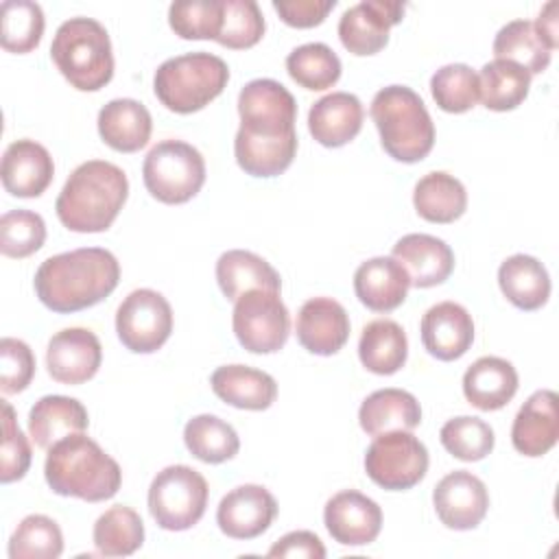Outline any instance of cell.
<instances>
[{
	"label": "cell",
	"mask_w": 559,
	"mask_h": 559,
	"mask_svg": "<svg viewBox=\"0 0 559 559\" xmlns=\"http://www.w3.org/2000/svg\"><path fill=\"white\" fill-rule=\"evenodd\" d=\"M120 280L116 255L103 247H83L46 258L33 280L39 301L52 312H76L114 293Z\"/></svg>",
	"instance_id": "obj_1"
},
{
	"label": "cell",
	"mask_w": 559,
	"mask_h": 559,
	"mask_svg": "<svg viewBox=\"0 0 559 559\" xmlns=\"http://www.w3.org/2000/svg\"><path fill=\"white\" fill-rule=\"evenodd\" d=\"M127 197L129 181L120 166L105 159H87L70 173L55 210L70 231L96 234L111 227Z\"/></svg>",
	"instance_id": "obj_2"
},
{
	"label": "cell",
	"mask_w": 559,
	"mask_h": 559,
	"mask_svg": "<svg viewBox=\"0 0 559 559\" xmlns=\"http://www.w3.org/2000/svg\"><path fill=\"white\" fill-rule=\"evenodd\" d=\"M44 476L55 493L87 502L114 498L122 483L120 465L83 432L68 435L48 450Z\"/></svg>",
	"instance_id": "obj_3"
},
{
	"label": "cell",
	"mask_w": 559,
	"mask_h": 559,
	"mask_svg": "<svg viewBox=\"0 0 559 559\" xmlns=\"http://www.w3.org/2000/svg\"><path fill=\"white\" fill-rule=\"evenodd\" d=\"M382 148L397 162L415 164L435 144V124L421 96L406 85H386L371 100Z\"/></svg>",
	"instance_id": "obj_4"
},
{
	"label": "cell",
	"mask_w": 559,
	"mask_h": 559,
	"mask_svg": "<svg viewBox=\"0 0 559 559\" xmlns=\"http://www.w3.org/2000/svg\"><path fill=\"white\" fill-rule=\"evenodd\" d=\"M50 57L63 79L81 92H96L114 76L111 39L94 17L66 20L52 37Z\"/></svg>",
	"instance_id": "obj_5"
},
{
	"label": "cell",
	"mask_w": 559,
	"mask_h": 559,
	"mask_svg": "<svg viewBox=\"0 0 559 559\" xmlns=\"http://www.w3.org/2000/svg\"><path fill=\"white\" fill-rule=\"evenodd\" d=\"M229 81L227 63L205 50L186 52L159 63L153 76L155 96L175 114H192L214 100Z\"/></svg>",
	"instance_id": "obj_6"
},
{
	"label": "cell",
	"mask_w": 559,
	"mask_h": 559,
	"mask_svg": "<svg viewBox=\"0 0 559 559\" xmlns=\"http://www.w3.org/2000/svg\"><path fill=\"white\" fill-rule=\"evenodd\" d=\"M142 179L157 201L168 205L186 203L205 183V159L188 142L162 140L146 153Z\"/></svg>",
	"instance_id": "obj_7"
},
{
	"label": "cell",
	"mask_w": 559,
	"mask_h": 559,
	"mask_svg": "<svg viewBox=\"0 0 559 559\" xmlns=\"http://www.w3.org/2000/svg\"><path fill=\"white\" fill-rule=\"evenodd\" d=\"M207 480L190 465H168L148 487V511L164 531L192 528L207 507Z\"/></svg>",
	"instance_id": "obj_8"
},
{
	"label": "cell",
	"mask_w": 559,
	"mask_h": 559,
	"mask_svg": "<svg viewBox=\"0 0 559 559\" xmlns=\"http://www.w3.org/2000/svg\"><path fill=\"white\" fill-rule=\"evenodd\" d=\"M231 328L247 352L273 354L288 341L290 314L280 293L253 288L236 299Z\"/></svg>",
	"instance_id": "obj_9"
},
{
	"label": "cell",
	"mask_w": 559,
	"mask_h": 559,
	"mask_svg": "<svg viewBox=\"0 0 559 559\" xmlns=\"http://www.w3.org/2000/svg\"><path fill=\"white\" fill-rule=\"evenodd\" d=\"M365 472L382 489H411L428 472V450L411 430L376 435L365 452Z\"/></svg>",
	"instance_id": "obj_10"
},
{
	"label": "cell",
	"mask_w": 559,
	"mask_h": 559,
	"mask_svg": "<svg viewBox=\"0 0 559 559\" xmlns=\"http://www.w3.org/2000/svg\"><path fill=\"white\" fill-rule=\"evenodd\" d=\"M238 131L251 138H286L295 133L297 100L275 79H253L238 94Z\"/></svg>",
	"instance_id": "obj_11"
},
{
	"label": "cell",
	"mask_w": 559,
	"mask_h": 559,
	"mask_svg": "<svg viewBox=\"0 0 559 559\" xmlns=\"http://www.w3.org/2000/svg\"><path fill=\"white\" fill-rule=\"evenodd\" d=\"M116 332L129 352H157L173 332L168 299L153 288L131 290L116 310Z\"/></svg>",
	"instance_id": "obj_12"
},
{
	"label": "cell",
	"mask_w": 559,
	"mask_h": 559,
	"mask_svg": "<svg viewBox=\"0 0 559 559\" xmlns=\"http://www.w3.org/2000/svg\"><path fill=\"white\" fill-rule=\"evenodd\" d=\"M406 4L397 0H362L338 20L341 44L358 57L380 52L389 41V28L402 22Z\"/></svg>",
	"instance_id": "obj_13"
},
{
	"label": "cell",
	"mask_w": 559,
	"mask_h": 559,
	"mask_svg": "<svg viewBox=\"0 0 559 559\" xmlns=\"http://www.w3.org/2000/svg\"><path fill=\"white\" fill-rule=\"evenodd\" d=\"M432 504L441 524L454 531H469L485 520L489 493L478 476L467 469H454L437 483Z\"/></svg>",
	"instance_id": "obj_14"
},
{
	"label": "cell",
	"mask_w": 559,
	"mask_h": 559,
	"mask_svg": "<svg viewBox=\"0 0 559 559\" xmlns=\"http://www.w3.org/2000/svg\"><path fill=\"white\" fill-rule=\"evenodd\" d=\"M275 515L277 502L266 487L238 485L218 502L216 524L231 539H253L271 526Z\"/></svg>",
	"instance_id": "obj_15"
},
{
	"label": "cell",
	"mask_w": 559,
	"mask_h": 559,
	"mask_svg": "<svg viewBox=\"0 0 559 559\" xmlns=\"http://www.w3.org/2000/svg\"><path fill=\"white\" fill-rule=\"evenodd\" d=\"M103 360L98 336L85 328H66L48 341L46 367L61 384H81L96 376Z\"/></svg>",
	"instance_id": "obj_16"
},
{
	"label": "cell",
	"mask_w": 559,
	"mask_h": 559,
	"mask_svg": "<svg viewBox=\"0 0 559 559\" xmlns=\"http://www.w3.org/2000/svg\"><path fill=\"white\" fill-rule=\"evenodd\" d=\"M323 522L334 542L343 546H365L380 535L382 509L365 493L345 489L325 502Z\"/></svg>",
	"instance_id": "obj_17"
},
{
	"label": "cell",
	"mask_w": 559,
	"mask_h": 559,
	"mask_svg": "<svg viewBox=\"0 0 559 559\" xmlns=\"http://www.w3.org/2000/svg\"><path fill=\"white\" fill-rule=\"evenodd\" d=\"M421 343L437 360H456L474 343L472 314L456 301H439L430 306L419 323Z\"/></svg>",
	"instance_id": "obj_18"
},
{
	"label": "cell",
	"mask_w": 559,
	"mask_h": 559,
	"mask_svg": "<svg viewBox=\"0 0 559 559\" xmlns=\"http://www.w3.org/2000/svg\"><path fill=\"white\" fill-rule=\"evenodd\" d=\"M297 341L317 356L336 354L349 338V317L332 297H312L304 301L295 323Z\"/></svg>",
	"instance_id": "obj_19"
},
{
	"label": "cell",
	"mask_w": 559,
	"mask_h": 559,
	"mask_svg": "<svg viewBox=\"0 0 559 559\" xmlns=\"http://www.w3.org/2000/svg\"><path fill=\"white\" fill-rule=\"evenodd\" d=\"M2 186L9 194L33 199L39 197L52 181L55 164L46 146L35 140H15L2 155Z\"/></svg>",
	"instance_id": "obj_20"
},
{
	"label": "cell",
	"mask_w": 559,
	"mask_h": 559,
	"mask_svg": "<svg viewBox=\"0 0 559 559\" xmlns=\"http://www.w3.org/2000/svg\"><path fill=\"white\" fill-rule=\"evenodd\" d=\"M559 439L557 393L535 391L518 411L511 428L513 448L524 456H544Z\"/></svg>",
	"instance_id": "obj_21"
},
{
	"label": "cell",
	"mask_w": 559,
	"mask_h": 559,
	"mask_svg": "<svg viewBox=\"0 0 559 559\" xmlns=\"http://www.w3.org/2000/svg\"><path fill=\"white\" fill-rule=\"evenodd\" d=\"M393 258L408 273L411 286L430 288L443 284L454 269L450 245L430 234H406L393 245Z\"/></svg>",
	"instance_id": "obj_22"
},
{
	"label": "cell",
	"mask_w": 559,
	"mask_h": 559,
	"mask_svg": "<svg viewBox=\"0 0 559 559\" xmlns=\"http://www.w3.org/2000/svg\"><path fill=\"white\" fill-rule=\"evenodd\" d=\"M408 288V273L393 255L371 258L354 273V293L373 312H391L402 306Z\"/></svg>",
	"instance_id": "obj_23"
},
{
	"label": "cell",
	"mask_w": 559,
	"mask_h": 559,
	"mask_svg": "<svg viewBox=\"0 0 559 559\" xmlns=\"http://www.w3.org/2000/svg\"><path fill=\"white\" fill-rule=\"evenodd\" d=\"M362 118L365 109L358 96L349 92H332L310 107L308 129L319 144L338 148L358 135Z\"/></svg>",
	"instance_id": "obj_24"
},
{
	"label": "cell",
	"mask_w": 559,
	"mask_h": 559,
	"mask_svg": "<svg viewBox=\"0 0 559 559\" xmlns=\"http://www.w3.org/2000/svg\"><path fill=\"white\" fill-rule=\"evenodd\" d=\"M518 391L515 367L500 356H480L463 373V395L478 411L507 406Z\"/></svg>",
	"instance_id": "obj_25"
},
{
	"label": "cell",
	"mask_w": 559,
	"mask_h": 559,
	"mask_svg": "<svg viewBox=\"0 0 559 559\" xmlns=\"http://www.w3.org/2000/svg\"><path fill=\"white\" fill-rule=\"evenodd\" d=\"M98 133L107 146L120 153H135L148 144L153 120L135 98H114L98 111Z\"/></svg>",
	"instance_id": "obj_26"
},
{
	"label": "cell",
	"mask_w": 559,
	"mask_h": 559,
	"mask_svg": "<svg viewBox=\"0 0 559 559\" xmlns=\"http://www.w3.org/2000/svg\"><path fill=\"white\" fill-rule=\"evenodd\" d=\"M210 384L225 404L245 411H264L277 397L273 376L247 365H223L214 369Z\"/></svg>",
	"instance_id": "obj_27"
},
{
	"label": "cell",
	"mask_w": 559,
	"mask_h": 559,
	"mask_svg": "<svg viewBox=\"0 0 559 559\" xmlns=\"http://www.w3.org/2000/svg\"><path fill=\"white\" fill-rule=\"evenodd\" d=\"M87 424L85 406L68 395H44L28 413V432L41 450H50L68 435L83 432Z\"/></svg>",
	"instance_id": "obj_28"
},
{
	"label": "cell",
	"mask_w": 559,
	"mask_h": 559,
	"mask_svg": "<svg viewBox=\"0 0 559 559\" xmlns=\"http://www.w3.org/2000/svg\"><path fill=\"white\" fill-rule=\"evenodd\" d=\"M360 428L376 437L391 430H413L421 421L417 397L404 389H378L358 408Z\"/></svg>",
	"instance_id": "obj_29"
},
{
	"label": "cell",
	"mask_w": 559,
	"mask_h": 559,
	"mask_svg": "<svg viewBox=\"0 0 559 559\" xmlns=\"http://www.w3.org/2000/svg\"><path fill=\"white\" fill-rule=\"evenodd\" d=\"M216 282L229 301L253 288L282 290L280 273L258 253L245 249H229L216 260Z\"/></svg>",
	"instance_id": "obj_30"
},
{
	"label": "cell",
	"mask_w": 559,
	"mask_h": 559,
	"mask_svg": "<svg viewBox=\"0 0 559 559\" xmlns=\"http://www.w3.org/2000/svg\"><path fill=\"white\" fill-rule=\"evenodd\" d=\"M502 295L520 310H537L550 297V275L546 266L526 253L507 258L498 269Z\"/></svg>",
	"instance_id": "obj_31"
},
{
	"label": "cell",
	"mask_w": 559,
	"mask_h": 559,
	"mask_svg": "<svg viewBox=\"0 0 559 559\" xmlns=\"http://www.w3.org/2000/svg\"><path fill=\"white\" fill-rule=\"evenodd\" d=\"M408 356V341L404 328L393 319L369 321L358 341V358L362 367L378 376L400 371Z\"/></svg>",
	"instance_id": "obj_32"
},
{
	"label": "cell",
	"mask_w": 559,
	"mask_h": 559,
	"mask_svg": "<svg viewBox=\"0 0 559 559\" xmlns=\"http://www.w3.org/2000/svg\"><path fill=\"white\" fill-rule=\"evenodd\" d=\"M555 46L542 35L533 20H511L493 37L496 59L522 66L531 76L548 68Z\"/></svg>",
	"instance_id": "obj_33"
},
{
	"label": "cell",
	"mask_w": 559,
	"mask_h": 559,
	"mask_svg": "<svg viewBox=\"0 0 559 559\" xmlns=\"http://www.w3.org/2000/svg\"><path fill=\"white\" fill-rule=\"evenodd\" d=\"M413 205L430 223H454L467 207V192L454 175L432 170L415 183Z\"/></svg>",
	"instance_id": "obj_34"
},
{
	"label": "cell",
	"mask_w": 559,
	"mask_h": 559,
	"mask_svg": "<svg viewBox=\"0 0 559 559\" xmlns=\"http://www.w3.org/2000/svg\"><path fill=\"white\" fill-rule=\"evenodd\" d=\"M297 153V133L286 138L264 140L251 138L245 133H236L234 155L238 166L251 177H277L282 175L295 159Z\"/></svg>",
	"instance_id": "obj_35"
},
{
	"label": "cell",
	"mask_w": 559,
	"mask_h": 559,
	"mask_svg": "<svg viewBox=\"0 0 559 559\" xmlns=\"http://www.w3.org/2000/svg\"><path fill=\"white\" fill-rule=\"evenodd\" d=\"M480 100L491 111H511L524 103L531 87V74L507 59L487 61L478 74Z\"/></svg>",
	"instance_id": "obj_36"
},
{
	"label": "cell",
	"mask_w": 559,
	"mask_h": 559,
	"mask_svg": "<svg viewBox=\"0 0 559 559\" xmlns=\"http://www.w3.org/2000/svg\"><path fill=\"white\" fill-rule=\"evenodd\" d=\"M183 443L203 463H223L238 454V432L216 415H197L183 426Z\"/></svg>",
	"instance_id": "obj_37"
},
{
	"label": "cell",
	"mask_w": 559,
	"mask_h": 559,
	"mask_svg": "<svg viewBox=\"0 0 559 559\" xmlns=\"http://www.w3.org/2000/svg\"><path fill=\"white\" fill-rule=\"evenodd\" d=\"M94 546L103 557H127L133 555L144 542L142 518L124 504L107 509L94 522Z\"/></svg>",
	"instance_id": "obj_38"
},
{
	"label": "cell",
	"mask_w": 559,
	"mask_h": 559,
	"mask_svg": "<svg viewBox=\"0 0 559 559\" xmlns=\"http://www.w3.org/2000/svg\"><path fill=\"white\" fill-rule=\"evenodd\" d=\"M286 70L297 85L321 92L341 79V59L328 44L310 41L288 52Z\"/></svg>",
	"instance_id": "obj_39"
},
{
	"label": "cell",
	"mask_w": 559,
	"mask_h": 559,
	"mask_svg": "<svg viewBox=\"0 0 559 559\" xmlns=\"http://www.w3.org/2000/svg\"><path fill=\"white\" fill-rule=\"evenodd\" d=\"M44 11L33 0H4L0 7V41L9 52H31L44 35Z\"/></svg>",
	"instance_id": "obj_40"
},
{
	"label": "cell",
	"mask_w": 559,
	"mask_h": 559,
	"mask_svg": "<svg viewBox=\"0 0 559 559\" xmlns=\"http://www.w3.org/2000/svg\"><path fill=\"white\" fill-rule=\"evenodd\" d=\"M63 552L59 524L41 513L26 515L9 539L11 559H57Z\"/></svg>",
	"instance_id": "obj_41"
},
{
	"label": "cell",
	"mask_w": 559,
	"mask_h": 559,
	"mask_svg": "<svg viewBox=\"0 0 559 559\" xmlns=\"http://www.w3.org/2000/svg\"><path fill=\"white\" fill-rule=\"evenodd\" d=\"M430 92L439 109L448 114H463L480 98L478 74L467 63L441 66L430 76Z\"/></svg>",
	"instance_id": "obj_42"
},
{
	"label": "cell",
	"mask_w": 559,
	"mask_h": 559,
	"mask_svg": "<svg viewBox=\"0 0 559 559\" xmlns=\"http://www.w3.org/2000/svg\"><path fill=\"white\" fill-rule=\"evenodd\" d=\"M439 439L454 459H461L467 463L485 459L496 443L491 426L480 417H469V415L448 419L441 426Z\"/></svg>",
	"instance_id": "obj_43"
},
{
	"label": "cell",
	"mask_w": 559,
	"mask_h": 559,
	"mask_svg": "<svg viewBox=\"0 0 559 559\" xmlns=\"http://www.w3.org/2000/svg\"><path fill=\"white\" fill-rule=\"evenodd\" d=\"M223 0H179L168 7V24L183 39H216Z\"/></svg>",
	"instance_id": "obj_44"
},
{
	"label": "cell",
	"mask_w": 559,
	"mask_h": 559,
	"mask_svg": "<svg viewBox=\"0 0 559 559\" xmlns=\"http://www.w3.org/2000/svg\"><path fill=\"white\" fill-rule=\"evenodd\" d=\"M264 35V15L253 0H223V22L216 41L240 50L255 46Z\"/></svg>",
	"instance_id": "obj_45"
},
{
	"label": "cell",
	"mask_w": 559,
	"mask_h": 559,
	"mask_svg": "<svg viewBox=\"0 0 559 559\" xmlns=\"http://www.w3.org/2000/svg\"><path fill=\"white\" fill-rule=\"evenodd\" d=\"M46 240V223L37 212L11 210L0 218V251L7 258H28Z\"/></svg>",
	"instance_id": "obj_46"
},
{
	"label": "cell",
	"mask_w": 559,
	"mask_h": 559,
	"mask_svg": "<svg viewBox=\"0 0 559 559\" xmlns=\"http://www.w3.org/2000/svg\"><path fill=\"white\" fill-rule=\"evenodd\" d=\"M2 463H0V480L13 483L24 478L31 465V443L17 426L13 406L2 400Z\"/></svg>",
	"instance_id": "obj_47"
},
{
	"label": "cell",
	"mask_w": 559,
	"mask_h": 559,
	"mask_svg": "<svg viewBox=\"0 0 559 559\" xmlns=\"http://www.w3.org/2000/svg\"><path fill=\"white\" fill-rule=\"evenodd\" d=\"M35 376L33 349L13 336L0 341V389L4 395L24 391Z\"/></svg>",
	"instance_id": "obj_48"
},
{
	"label": "cell",
	"mask_w": 559,
	"mask_h": 559,
	"mask_svg": "<svg viewBox=\"0 0 559 559\" xmlns=\"http://www.w3.org/2000/svg\"><path fill=\"white\" fill-rule=\"evenodd\" d=\"M336 0H273L280 17L295 28H310L325 20Z\"/></svg>",
	"instance_id": "obj_49"
},
{
	"label": "cell",
	"mask_w": 559,
	"mask_h": 559,
	"mask_svg": "<svg viewBox=\"0 0 559 559\" xmlns=\"http://www.w3.org/2000/svg\"><path fill=\"white\" fill-rule=\"evenodd\" d=\"M269 557L323 559L325 546L312 531H290L269 548Z\"/></svg>",
	"instance_id": "obj_50"
},
{
	"label": "cell",
	"mask_w": 559,
	"mask_h": 559,
	"mask_svg": "<svg viewBox=\"0 0 559 559\" xmlns=\"http://www.w3.org/2000/svg\"><path fill=\"white\" fill-rule=\"evenodd\" d=\"M555 13H557V2H548V4L542 9V13H539V17L535 20V24L539 26L542 35L557 48V17H555Z\"/></svg>",
	"instance_id": "obj_51"
}]
</instances>
